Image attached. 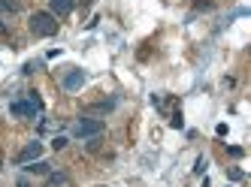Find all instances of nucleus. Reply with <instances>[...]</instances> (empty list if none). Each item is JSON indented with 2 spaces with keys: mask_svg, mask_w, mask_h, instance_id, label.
Segmentation results:
<instances>
[{
  "mask_svg": "<svg viewBox=\"0 0 251 187\" xmlns=\"http://www.w3.org/2000/svg\"><path fill=\"white\" fill-rule=\"evenodd\" d=\"M73 6H76V0H49V12L55 18H67L73 12Z\"/></svg>",
  "mask_w": 251,
  "mask_h": 187,
  "instance_id": "39448f33",
  "label": "nucleus"
},
{
  "mask_svg": "<svg viewBox=\"0 0 251 187\" xmlns=\"http://www.w3.org/2000/svg\"><path fill=\"white\" fill-rule=\"evenodd\" d=\"M115 103H118V100L112 97V100H106V103H97V106H91V112H112V109H115Z\"/></svg>",
  "mask_w": 251,
  "mask_h": 187,
  "instance_id": "1a4fd4ad",
  "label": "nucleus"
},
{
  "mask_svg": "<svg viewBox=\"0 0 251 187\" xmlns=\"http://www.w3.org/2000/svg\"><path fill=\"white\" fill-rule=\"evenodd\" d=\"M25 169H27V172H33V175H49V172H51V166H49L46 160H33V163H27V166H25Z\"/></svg>",
  "mask_w": 251,
  "mask_h": 187,
  "instance_id": "0eeeda50",
  "label": "nucleus"
},
{
  "mask_svg": "<svg viewBox=\"0 0 251 187\" xmlns=\"http://www.w3.org/2000/svg\"><path fill=\"white\" fill-rule=\"evenodd\" d=\"M64 184H67V175L64 172H51L49 181H46V187H64Z\"/></svg>",
  "mask_w": 251,
  "mask_h": 187,
  "instance_id": "6e6552de",
  "label": "nucleus"
},
{
  "mask_svg": "<svg viewBox=\"0 0 251 187\" xmlns=\"http://www.w3.org/2000/svg\"><path fill=\"white\" fill-rule=\"evenodd\" d=\"M194 172H197V175H203V172H206V157H197V163H194Z\"/></svg>",
  "mask_w": 251,
  "mask_h": 187,
  "instance_id": "9b49d317",
  "label": "nucleus"
},
{
  "mask_svg": "<svg viewBox=\"0 0 251 187\" xmlns=\"http://www.w3.org/2000/svg\"><path fill=\"white\" fill-rule=\"evenodd\" d=\"M170 127H176V130H182V127H185V121H182V112H176V115L170 118Z\"/></svg>",
  "mask_w": 251,
  "mask_h": 187,
  "instance_id": "9d476101",
  "label": "nucleus"
},
{
  "mask_svg": "<svg viewBox=\"0 0 251 187\" xmlns=\"http://www.w3.org/2000/svg\"><path fill=\"white\" fill-rule=\"evenodd\" d=\"M227 154H230V157H242L245 151H242V148H236V145H230V148H227Z\"/></svg>",
  "mask_w": 251,
  "mask_h": 187,
  "instance_id": "4468645a",
  "label": "nucleus"
},
{
  "mask_svg": "<svg viewBox=\"0 0 251 187\" xmlns=\"http://www.w3.org/2000/svg\"><path fill=\"white\" fill-rule=\"evenodd\" d=\"M9 112L15 118H37L40 115V109L33 106V100H15L12 106H9Z\"/></svg>",
  "mask_w": 251,
  "mask_h": 187,
  "instance_id": "20e7f679",
  "label": "nucleus"
},
{
  "mask_svg": "<svg viewBox=\"0 0 251 187\" xmlns=\"http://www.w3.org/2000/svg\"><path fill=\"white\" fill-rule=\"evenodd\" d=\"M64 145H67V136H55V139H51V148H55V151H61Z\"/></svg>",
  "mask_w": 251,
  "mask_h": 187,
  "instance_id": "f8f14e48",
  "label": "nucleus"
},
{
  "mask_svg": "<svg viewBox=\"0 0 251 187\" xmlns=\"http://www.w3.org/2000/svg\"><path fill=\"white\" fill-rule=\"evenodd\" d=\"M3 30H6V27H3V22H0V33H3Z\"/></svg>",
  "mask_w": 251,
  "mask_h": 187,
  "instance_id": "dca6fc26",
  "label": "nucleus"
},
{
  "mask_svg": "<svg viewBox=\"0 0 251 187\" xmlns=\"http://www.w3.org/2000/svg\"><path fill=\"white\" fill-rule=\"evenodd\" d=\"M15 187H30V184H27V178H19V184H15Z\"/></svg>",
  "mask_w": 251,
  "mask_h": 187,
  "instance_id": "2eb2a0df",
  "label": "nucleus"
},
{
  "mask_svg": "<svg viewBox=\"0 0 251 187\" xmlns=\"http://www.w3.org/2000/svg\"><path fill=\"white\" fill-rule=\"evenodd\" d=\"M61 85H64V91H79V88L85 85V72H82V70H70Z\"/></svg>",
  "mask_w": 251,
  "mask_h": 187,
  "instance_id": "423d86ee",
  "label": "nucleus"
},
{
  "mask_svg": "<svg viewBox=\"0 0 251 187\" xmlns=\"http://www.w3.org/2000/svg\"><path fill=\"white\" fill-rule=\"evenodd\" d=\"M106 130V124L100 121V118H79L76 124H73V136L76 139H94V136H100Z\"/></svg>",
  "mask_w": 251,
  "mask_h": 187,
  "instance_id": "f03ea898",
  "label": "nucleus"
},
{
  "mask_svg": "<svg viewBox=\"0 0 251 187\" xmlns=\"http://www.w3.org/2000/svg\"><path fill=\"white\" fill-rule=\"evenodd\" d=\"M43 157V142L40 139H33V142H27L22 151H19V157H15V163L19 166H25V163H33V160H40Z\"/></svg>",
  "mask_w": 251,
  "mask_h": 187,
  "instance_id": "7ed1b4c3",
  "label": "nucleus"
},
{
  "mask_svg": "<svg viewBox=\"0 0 251 187\" xmlns=\"http://www.w3.org/2000/svg\"><path fill=\"white\" fill-rule=\"evenodd\" d=\"M27 27H30L33 36H55L58 33V22H55V15H51V12H33Z\"/></svg>",
  "mask_w": 251,
  "mask_h": 187,
  "instance_id": "f257e3e1",
  "label": "nucleus"
},
{
  "mask_svg": "<svg viewBox=\"0 0 251 187\" xmlns=\"http://www.w3.org/2000/svg\"><path fill=\"white\" fill-rule=\"evenodd\" d=\"M27 100H33V106L43 112V100H40V94H37V91H30V97H27Z\"/></svg>",
  "mask_w": 251,
  "mask_h": 187,
  "instance_id": "ddd939ff",
  "label": "nucleus"
}]
</instances>
